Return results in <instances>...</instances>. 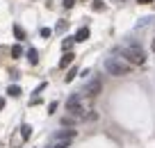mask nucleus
<instances>
[{
  "instance_id": "nucleus-1",
  "label": "nucleus",
  "mask_w": 155,
  "mask_h": 148,
  "mask_svg": "<svg viewBox=\"0 0 155 148\" xmlns=\"http://www.w3.org/2000/svg\"><path fill=\"white\" fill-rule=\"evenodd\" d=\"M116 53L123 55L130 64H137V66L146 62V53L141 50L139 46H123V48H116Z\"/></svg>"
},
{
  "instance_id": "nucleus-2",
  "label": "nucleus",
  "mask_w": 155,
  "mask_h": 148,
  "mask_svg": "<svg viewBox=\"0 0 155 148\" xmlns=\"http://www.w3.org/2000/svg\"><path fill=\"white\" fill-rule=\"evenodd\" d=\"M105 71L110 75H116V77H123L130 73V64L128 62H121L119 57H107L105 59Z\"/></svg>"
},
{
  "instance_id": "nucleus-3",
  "label": "nucleus",
  "mask_w": 155,
  "mask_h": 148,
  "mask_svg": "<svg viewBox=\"0 0 155 148\" xmlns=\"http://www.w3.org/2000/svg\"><path fill=\"white\" fill-rule=\"evenodd\" d=\"M75 128H62V130H57V132L50 137V141H71L73 143V139H75Z\"/></svg>"
},
{
  "instance_id": "nucleus-4",
  "label": "nucleus",
  "mask_w": 155,
  "mask_h": 148,
  "mask_svg": "<svg viewBox=\"0 0 155 148\" xmlns=\"http://www.w3.org/2000/svg\"><path fill=\"white\" fill-rule=\"evenodd\" d=\"M66 110L71 112V116H82V105H80V96H71L66 100Z\"/></svg>"
},
{
  "instance_id": "nucleus-5",
  "label": "nucleus",
  "mask_w": 155,
  "mask_h": 148,
  "mask_svg": "<svg viewBox=\"0 0 155 148\" xmlns=\"http://www.w3.org/2000/svg\"><path fill=\"white\" fill-rule=\"evenodd\" d=\"M101 89H103V82H101V80H91V82H89V84L82 89V94H84V96H91V98H94V96L101 94Z\"/></svg>"
},
{
  "instance_id": "nucleus-6",
  "label": "nucleus",
  "mask_w": 155,
  "mask_h": 148,
  "mask_svg": "<svg viewBox=\"0 0 155 148\" xmlns=\"http://www.w3.org/2000/svg\"><path fill=\"white\" fill-rule=\"evenodd\" d=\"M73 39H75L78 43L87 41V39H89V28H80V30H78V32H75V37H73Z\"/></svg>"
},
{
  "instance_id": "nucleus-7",
  "label": "nucleus",
  "mask_w": 155,
  "mask_h": 148,
  "mask_svg": "<svg viewBox=\"0 0 155 148\" xmlns=\"http://www.w3.org/2000/svg\"><path fill=\"white\" fill-rule=\"evenodd\" d=\"M73 59H75V55L71 53V50H68V53H64V57H62V62H59V68H66L68 64L73 62Z\"/></svg>"
},
{
  "instance_id": "nucleus-8",
  "label": "nucleus",
  "mask_w": 155,
  "mask_h": 148,
  "mask_svg": "<svg viewBox=\"0 0 155 148\" xmlns=\"http://www.w3.org/2000/svg\"><path fill=\"white\" fill-rule=\"evenodd\" d=\"M28 62L32 64V66L39 62V53H37V48H30V50H28Z\"/></svg>"
},
{
  "instance_id": "nucleus-9",
  "label": "nucleus",
  "mask_w": 155,
  "mask_h": 148,
  "mask_svg": "<svg viewBox=\"0 0 155 148\" xmlns=\"http://www.w3.org/2000/svg\"><path fill=\"white\" fill-rule=\"evenodd\" d=\"M21 141H25V139H30V134H32V128L30 125H21Z\"/></svg>"
},
{
  "instance_id": "nucleus-10",
  "label": "nucleus",
  "mask_w": 155,
  "mask_h": 148,
  "mask_svg": "<svg viewBox=\"0 0 155 148\" xmlns=\"http://www.w3.org/2000/svg\"><path fill=\"white\" fill-rule=\"evenodd\" d=\"M14 37L18 39V41H23V39H25V30L21 28V25H14Z\"/></svg>"
},
{
  "instance_id": "nucleus-11",
  "label": "nucleus",
  "mask_w": 155,
  "mask_h": 148,
  "mask_svg": "<svg viewBox=\"0 0 155 148\" xmlns=\"http://www.w3.org/2000/svg\"><path fill=\"white\" fill-rule=\"evenodd\" d=\"M7 94L16 98V96H21V87L18 84H9V87H7Z\"/></svg>"
},
{
  "instance_id": "nucleus-12",
  "label": "nucleus",
  "mask_w": 155,
  "mask_h": 148,
  "mask_svg": "<svg viewBox=\"0 0 155 148\" xmlns=\"http://www.w3.org/2000/svg\"><path fill=\"white\" fill-rule=\"evenodd\" d=\"M73 43H75V39H73V37L64 39V43H62V48H64V53H68V50H71V48H73Z\"/></svg>"
},
{
  "instance_id": "nucleus-13",
  "label": "nucleus",
  "mask_w": 155,
  "mask_h": 148,
  "mask_svg": "<svg viewBox=\"0 0 155 148\" xmlns=\"http://www.w3.org/2000/svg\"><path fill=\"white\" fill-rule=\"evenodd\" d=\"M62 125H64V128H71V125H75V116H71V114L64 116V119H62Z\"/></svg>"
},
{
  "instance_id": "nucleus-14",
  "label": "nucleus",
  "mask_w": 155,
  "mask_h": 148,
  "mask_svg": "<svg viewBox=\"0 0 155 148\" xmlns=\"http://www.w3.org/2000/svg\"><path fill=\"white\" fill-rule=\"evenodd\" d=\"M21 55H23V50H21L18 43H16V46H12V57H14V59H21Z\"/></svg>"
},
{
  "instance_id": "nucleus-15",
  "label": "nucleus",
  "mask_w": 155,
  "mask_h": 148,
  "mask_svg": "<svg viewBox=\"0 0 155 148\" xmlns=\"http://www.w3.org/2000/svg\"><path fill=\"white\" fill-rule=\"evenodd\" d=\"M91 7H94L96 12H103V9H105V5H103V0H94V2H91Z\"/></svg>"
},
{
  "instance_id": "nucleus-16",
  "label": "nucleus",
  "mask_w": 155,
  "mask_h": 148,
  "mask_svg": "<svg viewBox=\"0 0 155 148\" xmlns=\"http://www.w3.org/2000/svg\"><path fill=\"white\" fill-rule=\"evenodd\" d=\"M75 75H78V68H71V71H68V75H66V82H71Z\"/></svg>"
},
{
  "instance_id": "nucleus-17",
  "label": "nucleus",
  "mask_w": 155,
  "mask_h": 148,
  "mask_svg": "<svg viewBox=\"0 0 155 148\" xmlns=\"http://www.w3.org/2000/svg\"><path fill=\"white\" fill-rule=\"evenodd\" d=\"M55 112H57V103H50L48 105V114H55Z\"/></svg>"
},
{
  "instance_id": "nucleus-18",
  "label": "nucleus",
  "mask_w": 155,
  "mask_h": 148,
  "mask_svg": "<svg viewBox=\"0 0 155 148\" xmlns=\"http://www.w3.org/2000/svg\"><path fill=\"white\" fill-rule=\"evenodd\" d=\"M73 5H75V0H64V7H66V9H71Z\"/></svg>"
},
{
  "instance_id": "nucleus-19",
  "label": "nucleus",
  "mask_w": 155,
  "mask_h": 148,
  "mask_svg": "<svg viewBox=\"0 0 155 148\" xmlns=\"http://www.w3.org/2000/svg\"><path fill=\"white\" fill-rule=\"evenodd\" d=\"M66 25H68V23H66V21H62V23H59V25H57V30H59V32H64V30H66Z\"/></svg>"
},
{
  "instance_id": "nucleus-20",
  "label": "nucleus",
  "mask_w": 155,
  "mask_h": 148,
  "mask_svg": "<svg viewBox=\"0 0 155 148\" xmlns=\"http://www.w3.org/2000/svg\"><path fill=\"white\" fill-rule=\"evenodd\" d=\"M41 37H50V30L48 28H41Z\"/></svg>"
},
{
  "instance_id": "nucleus-21",
  "label": "nucleus",
  "mask_w": 155,
  "mask_h": 148,
  "mask_svg": "<svg viewBox=\"0 0 155 148\" xmlns=\"http://www.w3.org/2000/svg\"><path fill=\"white\" fill-rule=\"evenodd\" d=\"M139 5H148V2H153V0H137Z\"/></svg>"
},
{
  "instance_id": "nucleus-22",
  "label": "nucleus",
  "mask_w": 155,
  "mask_h": 148,
  "mask_svg": "<svg viewBox=\"0 0 155 148\" xmlns=\"http://www.w3.org/2000/svg\"><path fill=\"white\" fill-rule=\"evenodd\" d=\"M0 110H5V100L2 98H0Z\"/></svg>"
},
{
  "instance_id": "nucleus-23",
  "label": "nucleus",
  "mask_w": 155,
  "mask_h": 148,
  "mask_svg": "<svg viewBox=\"0 0 155 148\" xmlns=\"http://www.w3.org/2000/svg\"><path fill=\"white\" fill-rule=\"evenodd\" d=\"M153 53H155V39H153Z\"/></svg>"
}]
</instances>
